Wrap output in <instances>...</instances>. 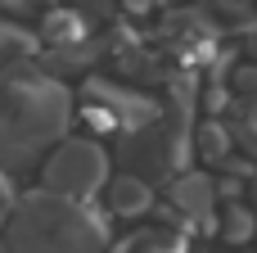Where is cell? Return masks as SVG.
Listing matches in <instances>:
<instances>
[{
    "instance_id": "obj_1",
    "label": "cell",
    "mask_w": 257,
    "mask_h": 253,
    "mask_svg": "<svg viewBox=\"0 0 257 253\" xmlns=\"http://www.w3.org/2000/svg\"><path fill=\"white\" fill-rule=\"evenodd\" d=\"M72 118L68 91L50 77H5L0 81V167L23 172L45 145L63 136Z\"/></svg>"
},
{
    "instance_id": "obj_2",
    "label": "cell",
    "mask_w": 257,
    "mask_h": 253,
    "mask_svg": "<svg viewBox=\"0 0 257 253\" xmlns=\"http://www.w3.org/2000/svg\"><path fill=\"white\" fill-rule=\"evenodd\" d=\"M5 249L9 253H108V235H104V222L90 213V204L36 190L9 213Z\"/></svg>"
},
{
    "instance_id": "obj_3",
    "label": "cell",
    "mask_w": 257,
    "mask_h": 253,
    "mask_svg": "<svg viewBox=\"0 0 257 253\" xmlns=\"http://www.w3.org/2000/svg\"><path fill=\"white\" fill-rule=\"evenodd\" d=\"M185 154H190L185 118H172V122H158V118H154V122L126 131V136H122V149H117L122 167H131V172L145 177L149 186L176 177L181 163H185Z\"/></svg>"
},
{
    "instance_id": "obj_4",
    "label": "cell",
    "mask_w": 257,
    "mask_h": 253,
    "mask_svg": "<svg viewBox=\"0 0 257 253\" xmlns=\"http://www.w3.org/2000/svg\"><path fill=\"white\" fill-rule=\"evenodd\" d=\"M108 186V154L95 140H63L41 172V190L59 195V199H77L90 204L99 190Z\"/></svg>"
},
{
    "instance_id": "obj_5",
    "label": "cell",
    "mask_w": 257,
    "mask_h": 253,
    "mask_svg": "<svg viewBox=\"0 0 257 253\" xmlns=\"http://www.w3.org/2000/svg\"><path fill=\"white\" fill-rule=\"evenodd\" d=\"M172 204H176V213H185L190 222H212V208H217V186H212V177H203V172H181V177H172Z\"/></svg>"
},
{
    "instance_id": "obj_6",
    "label": "cell",
    "mask_w": 257,
    "mask_h": 253,
    "mask_svg": "<svg viewBox=\"0 0 257 253\" xmlns=\"http://www.w3.org/2000/svg\"><path fill=\"white\" fill-rule=\"evenodd\" d=\"M149 204H154V186L145 177L122 172V177L108 181V208L117 217H140V213H149Z\"/></svg>"
},
{
    "instance_id": "obj_7",
    "label": "cell",
    "mask_w": 257,
    "mask_h": 253,
    "mask_svg": "<svg viewBox=\"0 0 257 253\" xmlns=\"http://www.w3.org/2000/svg\"><path fill=\"white\" fill-rule=\"evenodd\" d=\"M113 253H181V235H172V231H136Z\"/></svg>"
},
{
    "instance_id": "obj_8",
    "label": "cell",
    "mask_w": 257,
    "mask_h": 253,
    "mask_svg": "<svg viewBox=\"0 0 257 253\" xmlns=\"http://www.w3.org/2000/svg\"><path fill=\"white\" fill-rule=\"evenodd\" d=\"M253 226H257V222H253V213H248L244 204H230L226 217H221V235H226L230 244H244V240L253 235Z\"/></svg>"
},
{
    "instance_id": "obj_9",
    "label": "cell",
    "mask_w": 257,
    "mask_h": 253,
    "mask_svg": "<svg viewBox=\"0 0 257 253\" xmlns=\"http://www.w3.org/2000/svg\"><path fill=\"white\" fill-rule=\"evenodd\" d=\"M199 154H203L208 163L226 158V154H230V131H226L221 122H208V127L199 131Z\"/></svg>"
},
{
    "instance_id": "obj_10",
    "label": "cell",
    "mask_w": 257,
    "mask_h": 253,
    "mask_svg": "<svg viewBox=\"0 0 257 253\" xmlns=\"http://www.w3.org/2000/svg\"><path fill=\"white\" fill-rule=\"evenodd\" d=\"M81 36V18L77 14H50L45 18V41H54V45H68V41H77Z\"/></svg>"
},
{
    "instance_id": "obj_11",
    "label": "cell",
    "mask_w": 257,
    "mask_h": 253,
    "mask_svg": "<svg viewBox=\"0 0 257 253\" xmlns=\"http://www.w3.org/2000/svg\"><path fill=\"white\" fill-rule=\"evenodd\" d=\"M77 5H81V9H95V14H99V9H108L113 0H77Z\"/></svg>"
},
{
    "instance_id": "obj_12",
    "label": "cell",
    "mask_w": 257,
    "mask_h": 253,
    "mask_svg": "<svg viewBox=\"0 0 257 253\" xmlns=\"http://www.w3.org/2000/svg\"><path fill=\"white\" fill-rule=\"evenodd\" d=\"M149 5H154V0H126V9H131V14H145Z\"/></svg>"
},
{
    "instance_id": "obj_13",
    "label": "cell",
    "mask_w": 257,
    "mask_h": 253,
    "mask_svg": "<svg viewBox=\"0 0 257 253\" xmlns=\"http://www.w3.org/2000/svg\"><path fill=\"white\" fill-rule=\"evenodd\" d=\"M0 253H9V249H5V244H0Z\"/></svg>"
}]
</instances>
